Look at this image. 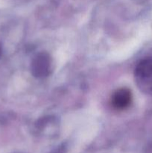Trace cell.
Segmentation results:
<instances>
[{"label": "cell", "instance_id": "3957f363", "mask_svg": "<svg viewBox=\"0 0 152 153\" xmlns=\"http://www.w3.org/2000/svg\"><path fill=\"white\" fill-rule=\"evenodd\" d=\"M131 93L127 88H121L118 90L112 97V105L118 110L127 108L131 102Z\"/></svg>", "mask_w": 152, "mask_h": 153}, {"label": "cell", "instance_id": "6da1fadb", "mask_svg": "<svg viewBox=\"0 0 152 153\" xmlns=\"http://www.w3.org/2000/svg\"><path fill=\"white\" fill-rule=\"evenodd\" d=\"M135 80L140 91L152 95V58L140 61L135 69Z\"/></svg>", "mask_w": 152, "mask_h": 153}, {"label": "cell", "instance_id": "277c9868", "mask_svg": "<svg viewBox=\"0 0 152 153\" xmlns=\"http://www.w3.org/2000/svg\"><path fill=\"white\" fill-rule=\"evenodd\" d=\"M63 152H64V149H63V148L61 147V148H60V149H58V151H56V152H53V153H63Z\"/></svg>", "mask_w": 152, "mask_h": 153}, {"label": "cell", "instance_id": "5b68a950", "mask_svg": "<svg viewBox=\"0 0 152 153\" xmlns=\"http://www.w3.org/2000/svg\"><path fill=\"white\" fill-rule=\"evenodd\" d=\"M1 46H0V55H1Z\"/></svg>", "mask_w": 152, "mask_h": 153}, {"label": "cell", "instance_id": "7a4b0ae2", "mask_svg": "<svg viewBox=\"0 0 152 153\" xmlns=\"http://www.w3.org/2000/svg\"><path fill=\"white\" fill-rule=\"evenodd\" d=\"M51 58L46 52H41L34 58L32 62V73L35 77L44 78L51 71Z\"/></svg>", "mask_w": 152, "mask_h": 153}]
</instances>
